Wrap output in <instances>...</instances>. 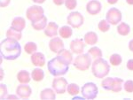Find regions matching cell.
<instances>
[{"label":"cell","instance_id":"cell-20","mask_svg":"<svg viewBox=\"0 0 133 100\" xmlns=\"http://www.w3.org/2000/svg\"><path fill=\"white\" fill-rule=\"evenodd\" d=\"M17 80L21 84H28L31 80V75L26 70H21L17 74Z\"/></svg>","mask_w":133,"mask_h":100},{"label":"cell","instance_id":"cell-30","mask_svg":"<svg viewBox=\"0 0 133 100\" xmlns=\"http://www.w3.org/2000/svg\"><path fill=\"white\" fill-rule=\"evenodd\" d=\"M114 83V77H108L104 78L101 82V87L106 90H111Z\"/></svg>","mask_w":133,"mask_h":100},{"label":"cell","instance_id":"cell-19","mask_svg":"<svg viewBox=\"0 0 133 100\" xmlns=\"http://www.w3.org/2000/svg\"><path fill=\"white\" fill-rule=\"evenodd\" d=\"M47 25H48V21H47V18L45 16H44L40 20L31 22V26L33 27V28L37 31L44 30V28L46 27Z\"/></svg>","mask_w":133,"mask_h":100},{"label":"cell","instance_id":"cell-26","mask_svg":"<svg viewBox=\"0 0 133 100\" xmlns=\"http://www.w3.org/2000/svg\"><path fill=\"white\" fill-rule=\"evenodd\" d=\"M123 86V80L121 78L114 77V83L111 91L113 92H120Z\"/></svg>","mask_w":133,"mask_h":100},{"label":"cell","instance_id":"cell-29","mask_svg":"<svg viewBox=\"0 0 133 100\" xmlns=\"http://www.w3.org/2000/svg\"><path fill=\"white\" fill-rule=\"evenodd\" d=\"M36 50H37V45L34 42H29L24 45V51L28 54L32 55L36 52Z\"/></svg>","mask_w":133,"mask_h":100},{"label":"cell","instance_id":"cell-27","mask_svg":"<svg viewBox=\"0 0 133 100\" xmlns=\"http://www.w3.org/2000/svg\"><path fill=\"white\" fill-rule=\"evenodd\" d=\"M109 62L114 67H117V66H120L123 62V59H122V56L120 54H117V53H115V54H112L109 58Z\"/></svg>","mask_w":133,"mask_h":100},{"label":"cell","instance_id":"cell-18","mask_svg":"<svg viewBox=\"0 0 133 100\" xmlns=\"http://www.w3.org/2000/svg\"><path fill=\"white\" fill-rule=\"evenodd\" d=\"M83 40H84V42L88 45H95L98 42V35L93 31H90L87 32L84 35V37H83Z\"/></svg>","mask_w":133,"mask_h":100},{"label":"cell","instance_id":"cell-28","mask_svg":"<svg viewBox=\"0 0 133 100\" xmlns=\"http://www.w3.org/2000/svg\"><path fill=\"white\" fill-rule=\"evenodd\" d=\"M66 91H68V94L74 97V96H76L80 93V87L76 83H70L68 85Z\"/></svg>","mask_w":133,"mask_h":100},{"label":"cell","instance_id":"cell-24","mask_svg":"<svg viewBox=\"0 0 133 100\" xmlns=\"http://www.w3.org/2000/svg\"><path fill=\"white\" fill-rule=\"evenodd\" d=\"M6 37L9 38H12L14 40H17V41H20V40L22 38V34L21 32L15 30L14 28H12V27L6 31Z\"/></svg>","mask_w":133,"mask_h":100},{"label":"cell","instance_id":"cell-2","mask_svg":"<svg viewBox=\"0 0 133 100\" xmlns=\"http://www.w3.org/2000/svg\"><path fill=\"white\" fill-rule=\"evenodd\" d=\"M47 69L52 76L59 77V76L65 75L68 73V69H69V66L63 62L59 58L55 57V58L51 59L50 61H48Z\"/></svg>","mask_w":133,"mask_h":100},{"label":"cell","instance_id":"cell-39","mask_svg":"<svg viewBox=\"0 0 133 100\" xmlns=\"http://www.w3.org/2000/svg\"><path fill=\"white\" fill-rule=\"evenodd\" d=\"M18 95L15 96V95H8L7 97H6V99L8 100H11V99H18Z\"/></svg>","mask_w":133,"mask_h":100},{"label":"cell","instance_id":"cell-15","mask_svg":"<svg viewBox=\"0 0 133 100\" xmlns=\"http://www.w3.org/2000/svg\"><path fill=\"white\" fill-rule=\"evenodd\" d=\"M44 35L48 37H55L59 34V26L55 22H49L46 27L44 28Z\"/></svg>","mask_w":133,"mask_h":100},{"label":"cell","instance_id":"cell-8","mask_svg":"<svg viewBox=\"0 0 133 100\" xmlns=\"http://www.w3.org/2000/svg\"><path fill=\"white\" fill-rule=\"evenodd\" d=\"M122 18H123V15H122L121 11L115 7L109 9L106 15V20H108L111 25H114V26L119 24L122 21Z\"/></svg>","mask_w":133,"mask_h":100},{"label":"cell","instance_id":"cell-9","mask_svg":"<svg viewBox=\"0 0 133 100\" xmlns=\"http://www.w3.org/2000/svg\"><path fill=\"white\" fill-rule=\"evenodd\" d=\"M68 81L63 77H58L54 78L52 81V84L51 87L54 90L57 94H64L66 91V88H68Z\"/></svg>","mask_w":133,"mask_h":100},{"label":"cell","instance_id":"cell-36","mask_svg":"<svg viewBox=\"0 0 133 100\" xmlns=\"http://www.w3.org/2000/svg\"><path fill=\"white\" fill-rule=\"evenodd\" d=\"M10 3H11V0H0V6L2 8L7 7L10 5Z\"/></svg>","mask_w":133,"mask_h":100},{"label":"cell","instance_id":"cell-7","mask_svg":"<svg viewBox=\"0 0 133 100\" xmlns=\"http://www.w3.org/2000/svg\"><path fill=\"white\" fill-rule=\"evenodd\" d=\"M66 22L73 28H79L84 22V18L79 12H72L66 17Z\"/></svg>","mask_w":133,"mask_h":100},{"label":"cell","instance_id":"cell-34","mask_svg":"<svg viewBox=\"0 0 133 100\" xmlns=\"http://www.w3.org/2000/svg\"><path fill=\"white\" fill-rule=\"evenodd\" d=\"M65 5L66 9L74 10L77 5V1L76 0H65Z\"/></svg>","mask_w":133,"mask_h":100},{"label":"cell","instance_id":"cell-38","mask_svg":"<svg viewBox=\"0 0 133 100\" xmlns=\"http://www.w3.org/2000/svg\"><path fill=\"white\" fill-rule=\"evenodd\" d=\"M53 4H54L55 5H62L63 4H65V0H52Z\"/></svg>","mask_w":133,"mask_h":100},{"label":"cell","instance_id":"cell-21","mask_svg":"<svg viewBox=\"0 0 133 100\" xmlns=\"http://www.w3.org/2000/svg\"><path fill=\"white\" fill-rule=\"evenodd\" d=\"M40 98L43 100H53L56 98V92L53 89H44L40 93Z\"/></svg>","mask_w":133,"mask_h":100},{"label":"cell","instance_id":"cell-25","mask_svg":"<svg viewBox=\"0 0 133 100\" xmlns=\"http://www.w3.org/2000/svg\"><path fill=\"white\" fill-rule=\"evenodd\" d=\"M31 78L35 82H41L44 78V73L41 68H36L32 71Z\"/></svg>","mask_w":133,"mask_h":100},{"label":"cell","instance_id":"cell-3","mask_svg":"<svg viewBox=\"0 0 133 100\" xmlns=\"http://www.w3.org/2000/svg\"><path fill=\"white\" fill-rule=\"evenodd\" d=\"M109 71H110V65L108 61L102 58L95 59V60L91 64L92 74L96 78L98 79L105 78L109 74Z\"/></svg>","mask_w":133,"mask_h":100},{"label":"cell","instance_id":"cell-4","mask_svg":"<svg viewBox=\"0 0 133 100\" xmlns=\"http://www.w3.org/2000/svg\"><path fill=\"white\" fill-rule=\"evenodd\" d=\"M91 62V55L88 53H82L79 54L76 59L73 61V65L76 69L80 70V71H87L90 68Z\"/></svg>","mask_w":133,"mask_h":100},{"label":"cell","instance_id":"cell-41","mask_svg":"<svg viewBox=\"0 0 133 100\" xmlns=\"http://www.w3.org/2000/svg\"><path fill=\"white\" fill-rule=\"evenodd\" d=\"M108 1V4H110V5H115V4H116L118 2V0H107Z\"/></svg>","mask_w":133,"mask_h":100},{"label":"cell","instance_id":"cell-44","mask_svg":"<svg viewBox=\"0 0 133 100\" xmlns=\"http://www.w3.org/2000/svg\"><path fill=\"white\" fill-rule=\"evenodd\" d=\"M0 71H1V78H0V80L2 81L4 79V70H3V68L0 69Z\"/></svg>","mask_w":133,"mask_h":100},{"label":"cell","instance_id":"cell-5","mask_svg":"<svg viewBox=\"0 0 133 100\" xmlns=\"http://www.w3.org/2000/svg\"><path fill=\"white\" fill-rule=\"evenodd\" d=\"M81 93H82V96L85 99H95L98 94V86L94 82H87L82 87Z\"/></svg>","mask_w":133,"mask_h":100},{"label":"cell","instance_id":"cell-33","mask_svg":"<svg viewBox=\"0 0 133 100\" xmlns=\"http://www.w3.org/2000/svg\"><path fill=\"white\" fill-rule=\"evenodd\" d=\"M123 89L126 92L128 93H132L133 92V81L132 80H128L123 83Z\"/></svg>","mask_w":133,"mask_h":100},{"label":"cell","instance_id":"cell-13","mask_svg":"<svg viewBox=\"0 0 133 100\" xmlns=\"http://www.w3.org/2000/svg\"><path fill=\"white\" fill-rule=\"evenodd\" d=\"M32 94V90L31 88L27 84H21L19 85L16 89V95H18V97L20 98L23 99H28L30 97Z\"/></svg>","mask_w":133,"mask_h":100},{"label":"cell","instance_id":"cell-23","mask_svg":"<svg viewBox=\"0 0 133 100\" xmlns=\"http://www.w3.org/2000/svg\"><path fill=\"white\" fill-rule=\"evenodd\" d=\"M130 27L129 26L127 23L125 22L119 23V25L117 26V33L120 35L125 37V35H128L130 34Z\"/></svg>","mask_w":133,"mask_h":100},{"label":"cell","instance_id":"cell-40","mask_svg":"<svg viewBox=\"0 0 133 100\" xmlns=\"http://www.w3.org/2000/svg\"><path fill=\"white\" fill-rule=\"evenodd\" d=\"M129 49H130V52H133V39L130 40V42H129Z\"/></svg>","mask_w":133,"mask_h":100},{"label":"cell","instance_id":"cell-11","mask_svg":"<svg viewBox=\"0 0 133 100\" xmlns=\"http://www.w3.org/2000/svg\"><path fill=\"white\" fill-rule=\"evenodd\" d=\"M49 48H50L51 52L53 53H59L64 49V42L62 41L61 38L59 37H52L51 41L49 42Z\"/></svg>","mask_w":133,"mask_h":100},{"label":"cell","instance_id":"cell-43","mask_svg":"<svg viewBox=\"0 0 133 100\" xmlns=\"http://www.w3.org/2000/svg\"><path fill=\"white\" fill-rule=\"evenodd\" d=\"M126 3L130 5H133V0H126Z\"/></svg>","mask_w":133,"mask_h":100},{"label":"cell","instance_id":"cell-31","mask_svg":"<svg viewBox=\"0 0 133 100\" xmlns=\"http://www.w3.org/2000/svg\"><path fill=\"white\" fill-rule=\"evenodd\" d=\"M88 54H90L94 59H98L102 57V51L98 47L94 46V47L91 48L90 50H88Z\"/></svg>","mask_w":133,"mask_h":100},{"label":"cell","instance_id":"cell-22","mask_svg":"<svg viewBox=\"0 0 133 100\" xmlns=\"http://www.w3.org/2000/svg\"><path fill=\"white\" fill-rule=\"evenodd\" d=\"M59 35L61 37L64 38V39H68V38L71 37L73 35V30L71 27L68 26H63L61 28H59Z\"/></svg>","mask_w":133,"mask_h":100},{"label":"cell","instance_id":"cell-37","mask_svg":"<svg viewBox=\"0 0 133 100\" xmlns=\"http://www.w3.org/2000/svg\"><path fill=\"white\" fill-rule=\"evenodd\" d=\"M127 68L130 71H133V59H129L127 62Z\"/></svg>","mask_w":133,"mask_h":100},{"label":"cell","instance_id":"cell-42","mask_svg":"<svg viewBox=\"0 0 133 100\" xmlns=\"http://www.w3.org/2000/svg\"><path fill=\"white\" fill-rule=\"evenodd\" d=\"M34 3H36V4H43L45 2V0H32Z\"/></svg>","mask_w":133,"mask_h":100},{"label":"cell","instance_id":"cell-1","mask_svg":"<svg viewBox=\"0 0 133 100\" xmlns=\"http://www.w3.org/2000/svg\"><path fill=\"white\" fill-rule=\"evenodd\" d=\"M0 52L6 60H15L21 54V46L17 40L6 37L0 44Z\"/></svg>","mask_w":133,"mask_h":100},{"label":"cell","instance_id":"cell-16","mask_svg":"<svg viewBox=\"0 0 133 100\" xmlns=\"http://www.w3.org/2000/svg\"><path fill=\"white\" fill-rule=\"evenodd\" d=\"M58 58H59L63 62H65L66 64H68V66L73 64V53L72 52H69L68 50L63 49L61 52H59L58 53Z\"/></svg>","mask_w":133,"mask_h":100},{"label":"cell","instance_id":"cell-12","mask_svg":"<svg viewBox=\"0 0 133 100\" xmlns=\"http://www.w3.org/2000/svg\"><path fill=\"white\" fill-rule=\"evenodd\" d=\"M69 47H70V50H71L72 53L79 55V54L83 53L85 44H84V42H83V39L77 38V39H75V40H73V41H71Z\"/></svg>","mask_w":133,"mask_h":100},{"label":"cell","instance_id":"cell-35","mask_svg":"<svg viewBox=\"0 0 133 100\" xmlns=\"http://www.w3.org/2000/svg\"><path fill=\"white\" fill-rule=\"evenodd\" d=\"M0 90H1V95H0V98L1 99H6L7 97V94H8V91H7V87H6L5 84L1 83L0 85Z\"/></svg>","mask_w":133,"mask_h":100},{"label":"cell","instance_id":"cell-6","mask_svg":"<svg viewBox=\"0 0 133 100\" xmlns=\"http://www.w3.org/2000/svg\"><path fill=\"white\" fill-rule=\"evenodd\" d=\"M26 16L29 20L31 22L40 20L44 16V10L39 5H32L26 11Z\"/></svg>","mask_w":133,"mask_h":100},{"label":"cell","instance_id":"cell-17","mask_svg":"<svg viewBox=\"0 0 133 100\" xmlns=\"http://www.w3.org/2000/svg\"><path fill=\"white\" fill-rule=\"evenodd\" d=\"M11 27H12V28L15 29V30L22 32V30L25 28V27H26L25 19L22 18V17H15V18H14L12 21Z\"/></svg>","mask_w":133,"mask_h":100},{"label":"cell","instance_id":"cell-10","mask_svg":"<svg viewBox=\"0 0 133 100\" xmlns=\"http://www.w3.org/2000/svg\"><path fill=\"white\" fill-rule=\"evenodd\" d=\"M102 5L101 3L98 0H91L86 5V11L91 15H97L101 12Z\"/></svg>","mask_w":133,"mask_h":100},{"label":"cell","instance_id":"cell-14","mask_svg":"<svg viewBox=\"0 0 133 100\" xmlns=\"http://www.w3.org/2000/svg\"><path fill=\"white\" fill-rule=\"evenodd\" d=\"M31 62L34 66L38 67H42L45 65V57L42 52H35L30 57Z\"/></svg>","mask_w":133,"mask_h":100},{"label":"cell","instance_id":"cell-32","mask_svg":"<svg viewBox=\"0 0 133 100\" xmlns=\"http://www.w3.org/2000/svg\"><path fill=\"white\" fill-rule=\"evenodd\" d=\"M110 25L111 24L107 20H102L99 21V23H98V27L100 31L105 33V32H108L109 29H110Z\"/></svg>","mask_w":133,"mask_h":100}]
</instances>
